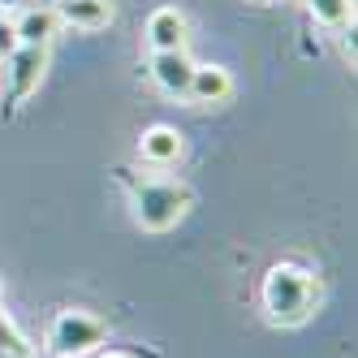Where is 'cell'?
Wrapping results in <instances>:
<instances>
[{
	"label": "cell",
	"mask_w": 358,
	"mask_h": 358,
	"mask_svg": "<svg viewBox=\"0 0 358 358\" xmlns=\"http://www.w3.org/2000/svg\"><path fill=\"white\" fill-rule=\"evenodd\" d=\"M320 302V280L311 272H302L294 264H276L264 280V306H268V320L272 324H302L306 315L315 311Z\"/></svg>",
	"instance_id": "obj_1"
},
{
	"label": "cell",
	"mask_w": 358,
	"mask_h": 358,
	"mask_svg": "<svg viewBox=\"0 0 358 358\" xmlns=\"http://www.w3.org/2000/svg\"><path fill=\"white\" fill-rule=\"evenodd\" d=\"M190 208V190L182 182H138L134 186V216L151 234H164Z\"/></svg>",
	"instance_id": "obj_2"
},
{
	"label": "cell",
	"mask_w": 358,
	"mask_h": 358,
	"mask_svg": "<svg viewBox=\"0 0 358 358\" xmlns=\"http://www.w3.org/2000/svg\"><path fill=\"white\" fill-rule=\"evenodd\" d=\"M99 341H104V324L95 315H87V311H61L52 320V332H48V345L57 354H65V358L69 354H87Z\"/></svg>",
	"instance_id": "obj_3"
},
{
	"label": "cell",
	"mask_w": 358,
	"mask_h": 358,
	"mask_svg": "<svg viewBox=\"0 0 358 358\" xmlns=\"http://www.w3.org/2000/svg\"><path fill=\"white\" fill-rule=\"evenodd\" d=\"M5 83H9V99H22V95H31L43 78V69H48V48H31V43H17L13 52L5 57Z\"/></svg>",
	"instance_id": "obj_4"
},
{
	"label": "cell",
	"mask_w": 358,
	"mask_h": 358,
	"mask_svg": "<svg viewBox=\"0 0 358 358\" xmlns=\"http://www.w3.org/2000/svg\"><path fill=\"white\" fill-rule=\"evenodd\" d=\"M151 78L164 95H186L190 91V78H194V61L186 57V48L177 52H156L151 57Z\"/></svg>",
	"instance_id": "obj_5"
},
{
	"label": "cell",
	"mask_w": 358,
	"mask_h": 358,
	"mask_svg": "<svg viewBox=\"0 0 358 358\" xmlns=\"http://www.w3.org/2000/svg\"><path fill=\"white\" fill-rule=\"evenodd\" d=\"M147 43L156 48V52H177V48H186V17L177 9H156L147 17Z\"/></svg>",
	"instance_id": "obj_6"
},
{
	"label": "cell",
	"mask_w": 358,
	"mask_h": 358,
	"mask_svg": "<svg viewBox=\"0 0 358 358\" xmlns=\"http://www.w3.org/2000/svg\"><path fill=\"white\" fill-rule=\"evenodd\" d=\"M57 17L78 31H99L113 22V5L108 0H57Z\"/></svg>",
	"instance_id": "obj_7"
},
{
	"label": "cell",
	"mask_w": 358,
	"mask_h": 358,
	"mask_svg": "<svg viewBox=\"0 0 358 358\" xmlns=\"http://www.w3.org/2000/svg\"><path fill=\"white\" fill-rule=\"evenodd\" d=\"M57 27H61V17H57V9H39V5L13 17V31H17V43H31V48H48V39L57 35Z\"/></svg>",
	"instance_id": "obj_8"
},
{
	"label": "cell",
	"mask_w": 358,
	"mask_h": 358,
	"mask_svg": "<svg viewBox=\"0 0 358 358\" xmlns=\"http://www.w3.org/2000/svg\"><path fill=\"white\" fill-rule=\"evenodd\" d=\"M138 156L147 164H177V156H182V134L169 130V125H151L138 138Z\"/></svg>",
	"instance_id": "obj_9"
},
{
	"label": "cell",
	"mask_w": 358,
	"mask_h": 358,
	"mask_svg": "<svg viewBox=\"0 0 358 358\" xmlns=\"http://www.w3.org/2000/svg\"><path fill=\"white\" fill-rule=\"evenodd\" d=\"M229 91H234V83H229V73L220 65H194V78H190V99H199V104H220V99H229Z\"/></svg>",
	"instance_id": "obj_10"
},
{
	"label": "cell",
	"mask_w": 358,
	"mask_h": 358,
	"mask_svg": "<svg viewBox=\"0 0 358 358\" xmlns=\"http://www.w3.org/2000/svg\"><path fill=\"white\" fill-rule=\"evenodd\" d=\"M306 5H311V13L324 22V27H341V22L354 13L350 0H306Z\"/></svg>",
	"instance_id": "obj_11"
},
{
	"label": "cell",
	"mask_w": 358,
	"mask_h": 358,
	"mask_svg": "<svg viewBox=\"0 0 358 358\" xmlns=\"http://www.w3.org/2000/svg\"><path fill=\"white\" fill-rule=\"evenodd\" d=\"M0 358H31V354H27V341L13 332V324H9L5 315H0Z\"/></svg>",
	"instance_id": "obj_12"
},
{
	"label": "cell",
	"mask_w": 358,
	"mask_h": 358,
	"mask_svg": "<svg viewBox=\"0 0 358 358\" xmlns=\"http://www.w3.org/2000/svg\"><path fill=\"white\" fill-rule=\"evenodd\" d=\"M17 48V31H13V17H0V61Z\"/></svg>",
	"instance_id": "obj_13"
},
{
	"label": "cell",
	"mask_w": 358,
	"mask_h": 358,
	"mask_svg": "<svg viewBox=\"0 0 358 358\" xmlns=\"http://www.w3.org/2000/svg\"><path fill=\"white\" fill-rule=\"evenodd\" d=\"M104 358H125V354H104Z\"/></svg>",
	"instance_id": "obj_14"
}]
</instances>
